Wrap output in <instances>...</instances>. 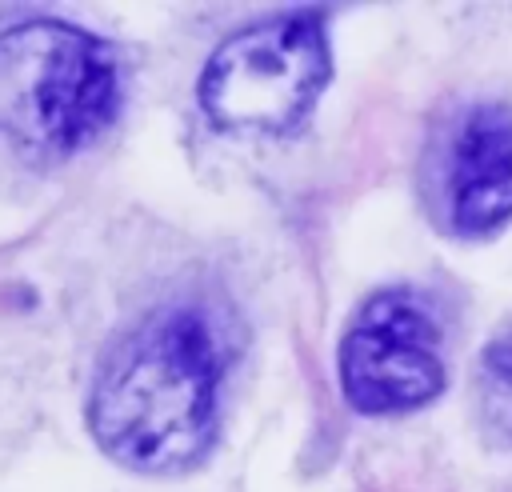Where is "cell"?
Returning <instances> with one entry per match:
<instances>
[{"mask_svg": "<svg viewBox=\"0 0 512 492\" xmlns=\"http://www.w3.org/2000/svg\"><path fill=\"white\" fill-rule=\"evenodd\" d=\"M120 108V72L104 40L64 20L0 32V132L32 152L64 156L92 144Z\"/></svg>", "mask_w": 512, "mask_h": 492, "instance_id": "2", "label": "cell"}, {"mask_svg": "<svg viewBox=\"0 0 512 492\" xmlns=\"http://www.w3.org/2000/svg\"><path fill=\"white\" fill-rule=\"evenodd\" d=\"M476 388H480V412H484V420L500 436L512 440V336H500V340H492L484 348Z\"/></svg>", "mask_w": 512, "mask_h": 492, "instance_id": "6", "label": "cell"}, {"mask_svg": "<svg viewBox=\"0 0 512 492\" xmlns=\"http://www.w3.org/2000/svg\"><path fill=\"white\" fill-rule=\"evenodd\" d=\"M220 348L200 312L168 308L128 332L104 360L88 424L96 444L136 472L196 464L216 432Z\"/></svg>", "mask_w": 512, "mask_h": 492, "instance_id": "1", "label": "cell"}, {"mask_svg": "<svg viewBox=\"0 0 512 492\" xmlns=\"http://www.w3.org/2000/svg\"><path fill=\"white\" fill-rule=\"evenodd\" d=\"M328 84L320 16L288 12L232 32L204 64L200 108L228 132H288Z\"/></svg>", "mask_w": 512, "mask_h": 492, "instance_id": "3", "label": "cell"}, {"mask_svg": "<svg viewBox=\"0 0 512 492\" xmlns=\"http://www.w3.org/2000/svg\"><path fill=\"white\" fill-rule=\"evenodd\" d=\"M340 388L360 412H404L444 388L440 324L404 288L376 292L340 340Z\"/></svg>", "mask_w": 512, "mask_h": 492, "instance_id": "4", "label": "cell"}, {"mask_svg": "<svg viewBox=\"0 0 512 492\" xmlns=\"http://www.w3.org/2000/svg\"><path fill=\"white\" fill-rule=\"evenodd\" d=\"M448 224L484 236L512 216V108L480 104L464 116L444 160Z\"/></svg>", "mask_w": 512, "mask_h": 492, "instance_id": "5", "label": "cell"}]
</instances>
